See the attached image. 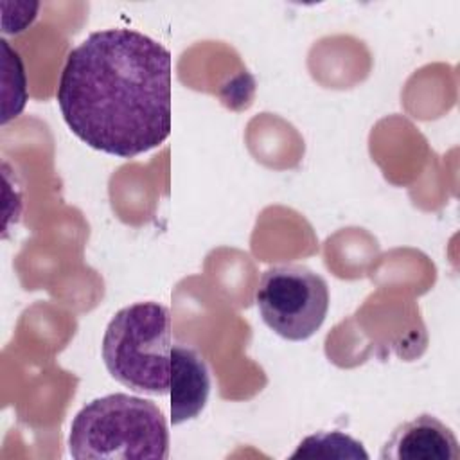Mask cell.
<instances>
[{
    "label": "cell",
    "instance_id": "cell-1",
    "mask_svg": "<svg viewBox=\"0 0 460 460\" xmlns=\"http://www.w3.org/2000/svg\"><path fill=\"white\" fill-rule=\"evenodd\" d=\"M171 52L126 27L88 34L61 70L56 101L88 147L133 158L171 133Z\"/></svg>",
    "mask_w": 460,
    "mask_h": 460
},
{
    "label": "cell",
    "instance_id": "cell-2",
    "mask_svg": "<svg viewBox=\"0 0 460 460\" xmlns=\"http://www.w3.org/2000/svg\"><path fill=\"white\" fill-rule=\"evenodd\" d=\"M68 451L75 460H165L167 420L149 399L129 394L97 397L75 413Z\"/></svg>",
    "mask_w": 460,
    "mask_h": 460
},
{
    "label": "cell",
    "instance_id": "cell-3",
    "mask_svg": "<svg viewBox=\"0 0 460 460\" xmlns=\"http://www.w3.org/2000/svg\"><path fill=\"white\" fill-rule=\"evenodd\" d=\"M172 322L158 302H137L110 320L102 336V361L110 376L129 390L165 395L171 379Z\"/></svg>",
    "mask_w": 460,
    "mask_h": 460
},
{
    "label": "cell",
    "instance_id": "cell-4",
    "mask_svg": "<svg viewBox=\"0 0 460 460\" xmlns=\"http://www.w3.org/2000/svg\"><path fill=\"white\" fill-rule=\"evenodd\" d=\"M255 304L275 334L304 341L325 322L329 288L322 275L304 264H279L261 275Z\"/></svg>",
    "mask_w": 460,
    "mask_h": 460
},
{
    "label": "cell",
    "instance_id": "cell-5",
    "mask_svg": "<svg viewBox=\"0 0 460 460\" xmlns=\"http://www.w3.org/2000/svg\"><path fill=\"white\" fill-rule=\"evenodd\" d=\"M381 460H458L455 433L431 413L399 424L381 449Z\"/></svg>",
    "mask_w": 460,
    "mask_h": 460
},
{
    "label": "cell",
    "instance_id": "cell-6",
    "mask_svg": "<svg viewBox=\"0 0 460 460\" xmlns=\"http://www.w3.org/2000/svg\"><path fill=\"white\" fill-rule=\"evenodd\" d=\"M210 394V372L203 356L183 343L171 349V422L174 426L196 419Z\"/></svg>",
    "mask_w": 460,
    "mask_h": 460
},
{
    "label": "cell",
    "instance_id": "cell-7",
    "mask_svg": "<svg viewBox=\"0 0 460 460\" xmlns=\"http://www.w3.org/2000/svg\"><path fill=\"white\" fill-rule=\"evenodd\" d=\"M291 458H368L363 444L341 431H316L300 440Z\"/></svg>",
    "mask_w": 460,
    "mask_h": 460
},
{
    "label": "cell",
    "instance_id": "cell-8",
    "mask_svg": "<svg viewBox=\"0 0 460 460\" xmlns=\"http://www.w3.org/2000/svg\"><path fill=\"white\" fill-rule=\"evenodd\" d=\"M14 9L16 14H4L2 16V31L4 34H18L22 31H25L34 18L38 16V9L40 4L34 2H14Z\"/></svg>",
    "mask_w": 460,
    "mask_h": 460
}]
</instances>
